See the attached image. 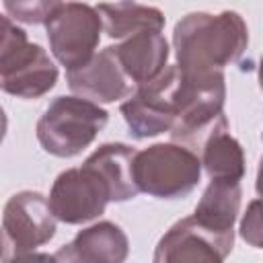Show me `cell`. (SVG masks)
<instances>
[{"label":"cell","mask_w":263,"mask_h":263,"mask_svg":"<svg viewBox=\"0 0 263 263\" xmlns=\"http://www.w3.org/2000/svg\"><path fill=\"white\" fill-rule=\"evenodd\" d=\"M111 201L107 181L86 162L58 175L49 193V205L60 222L84 224L101 216Z\"/></svg>","instance_id":"9"},{"label":"cell","mask_w":263,"mask_h":263,"mask_svg":"<svg viewBox=\"0 0 263 263\" xmlns=\"http://www.w3.org/2000/svg\"><path fill=\"white\" fill-rule=\"evenodd\" d=\"M226 84L222 70L216 72H181L175 92V123L171 136L185 146L201 148L220 127H226L224 115Z\"/></svg>","instance_id":"2"},{"label":"cell","mask_w":263,"mask_h":263,"mask_svg":"<svg viewBox=\"0 0 263 263\" xmlns=\"http://www.w3.org/2000/svg\"><path fill=\"white\" fill-rule=\"evenodd\" d=\"M113 47L125 74L136 86L156 78L168 62V43L160 31H144L132 35Z\"/></svg>","instance_id":"14"},{"label":"cell","mask_w":263,"mask_h":263,"mask_svg":"<svg viewBox=\"0 0 263 263\" xmlns=\"http://www.w3.org/2000/svg\"><path fill=\"white\" fill-rule=\"evenodd\" d=\"M127 236L113 222H99L76 234L70 245H64L55 261H109L121 263L127 259Z\"/></svg>","instance_id":"13"},{"label":"cell","mask_w":263,"mask_h":263,"mask_svg":"<svg viewBox=\"0 0 263 263\" xmlns=\"http://www.w3.org/2000/svg\"><path fill=\"white\" fill-rule=\"evenodd\" d=\"M181 80L179 66H166L156 78L136 86L121 103L129 134L138 140L171 132L175 123V92Z\"/></svg>","instance_id":"8"},{"label":"cell","mask_w":263,"mask_h":263,"mask_svg":"<svg viewBox=\"0 0 263 263\" xmlns=\"http://www.w3.org/2000/svg\"><path fill=\"white\" fill-rule=\"evenodd\" d=\"M259 84L263 88V58H261V64H259Z\"/></svg>","instance_id":"21"},{"label":"cell","mask_w":263,"mask_h":263,"mask_svg":"<svg viewBox=\"0 0 263 263\" xmlns=\"http://www.w3.org/2000/svg\"><path fill=\"white\" fill-rule=\"evenodd\" d=\"M136 154H138L136 148L127 144L111 142V144L99 146L84 160L107 181L109 191H111V201H127L140 193L136 179H134Z\"/></svg>","instance_id":"15"},{"label":"cell","mask_w":263,"mask_h":263,"mask_svg":"<svg viewBox=\"0 0 263 263\" xmlns=\"http://www.w3.org/2000/svg\"><path fill=\"white\" fill-rule=\"evenodd\" d=\"M58 68L45 49L27 39L8 14L2 16L0 39V86L18 99H39L53 88Z\"/></svg>","instance_id":"4"},{"label":"cell","mask_w":263,"mask_h":263,"mask_svg":"<svg viewBox=\"0 0 263 263\" xmlns=\"http://www.w3.org/2000/svg\"><path fill=\"white\" fill-rule=\"evenodd\" d=\"M230 251L232 245L208 232L193 216H187L158 240L154 261H224Z\"/></svg>","instance_id":"11"},{"label":"cell","mask_w":263,"mask_h":263,"mask_svg":"<svg viewBox=\"0 0 263 263\" xmlns=\"http://www.w3.org/2000/svg\"><path fill=\"white\" fill-rule=\"evenodd\" d=\"M55 214L37 191L14 193L2 214V259L16 261L49 242L55 234Z\"/></svg>","instance_id":"6"},{"label":"cell","mask_w":263,"mask_h":263,"mask_svg":"<svg viewBox=\"0 0 263 263\" xmlns=\"http://www.w3.org/2000/svg\"><path fill=\"white\" fill-rule=\"evenodd\" d=\"M62 6V0H4L6 14L27 25L47 23Z\"/></svg>","instance_id":"18"},{"label":"cell","mask_w":263,"mask_h":263,"mask_svg":"<svg viewBox=\"0 0 263 263\" xmlns=\"http://www.w3.org/2000/svg\"><path fill=\"white\" fill-rule=\"evenodd\" d=\"M70 88L84 99L95 103H113L119 99H127L134 92V82L125 74L115 47H105L95 53L84 66L76 70H68Z\"/></svg>","instance_id":"10"},{"label":"cell","mask_w":263,"mask_h":263,"mask_svg":"<svg viewBox=\"0 0 263 263\" xmlns=\"http://www.w3.org/2000/svg\"><path fill=\"white\" fill-rule=\"evenodd\" d=\"M97 10L103 21V31L113 39H127L144 31H162L164 27V14L158 8L129 0L103 2Z\"/></svg>","instance_id":"16"},{"label":"cell","mask_w":263,"mask_h":263,"mask_svg":"<svg viewBox=\"0 0 263 263\" xmlns=\"http://www.w3.org/2000/svg\"><path fill=\"white\" fill-rule=\"evenodd\" d=\"M173 45L181 72H216L245 53L249 31L234 10L189 12L175 25Z\"/></svg>","instance_id":"1"},{"label":"cell","mask_w":263,"mask_h":263,"mask_svg":"<svg viewBox=\"0 0 263 263\" xmlns=\"http://www.w3.org/2000/svg\"><path fill=\"white\" fill-rule=\"evenodd\" d=\"M240 236L247 245L263 249V199H253L240 220Z\"/></svg>","instance_id":"19"},{"label":"cell","mask_w":263,"mask_h":263,"mask_svg":"<svg viewBox=\"0 0 263 263\" xmlns=\"http://www.w3.org/2000/svg\"><path fill=\"white\" fill-rule=\"evenodd\" d=\"M201 175V160L185 144H154L134 158V179L140 191L175 199L191 193Z\"/></svg>","instance_id":"5"},{"label":"cell","mask_w":263,"mask_h":263,"mask_svg":"<svg viewBox=\"0 0 263 263\" xmlns=\"http://www.w3.org/2000/svg\"><path fill=\"white\" fill-rule=\"evenodd\" d=\"M109 113L84 97H58L37 121V140L45 152L70 158L88 148L107 125Z\"/></svg>","instance_id":"3"},{"label":"cell","mask_w":263,"mask_h":263,"mask_svg":"<svg viewBox=\"0 0 263 263\" xmlns=\"http://www.w3.org/2000/svg\"><path fill=\"white\" fill-rule=\"evenodd\" d=\"M201 164L210 179L240 181L245 175V154L240 144L228 134V125L216 129L201 146Z\"/></svg>","instance_id":"17"},{"label":"cell","mask_w":263,"mask_h":263,"mask_svg":"<svg viewBox=\"0 0 263 263\" xmlns=\"http://www.w3.org/2000/svg\"><path fill=\"white\" fill-rule=\"evenodd\" d=\"M240 181L212 179L205 187L199 203L195 205L193 218L214 236L224 242H234V222L240 210Z\"/></svg>","instance_id":"12"},{"label":"cell","mask_w":263,"mask_h":263,"mask_svg":"<svg viewBox=\"0 0 263 263\" xmlns=\"http://www.w3.org/2000/svg\"><path fill=\"white\" fill-rule=\"evenodd\" d=\"M45 29L53 58L66 70H76L95 55L103 21L97 8L74 0L66 2L45 23Z\"/></svg>","instance_id":"7"},{"label":"cell","mask_w":263,"mask_h":263,"mask_svg":"<svg viewBox=\"0 0 263 263\" xmlns=\"http://www.w3.org/2000/svg\"><path fill=\"white\" fill-rule=\"evenodd\" d=\"M255 189L259 193V197L263 199V156L259 160V168H257V183H255Z\"/></svg>","instance_id":"20"}]
</instances>
